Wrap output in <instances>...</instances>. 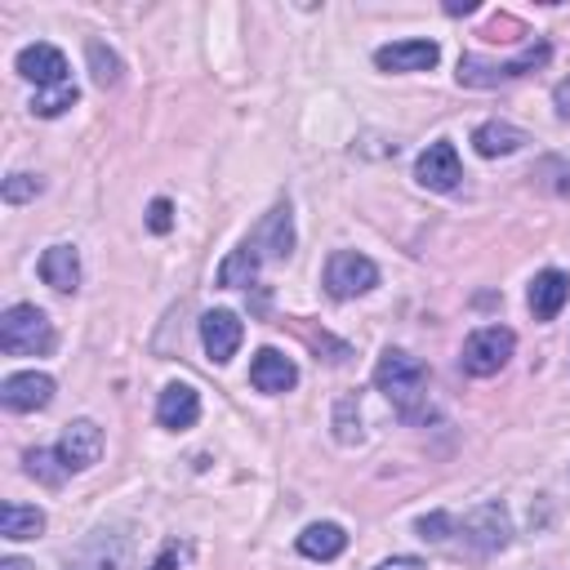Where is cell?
<instances>
[{
  "label": "cell",
  "instance_id": "6da1fadb",
  "mask_svg": "<svg viewBox=\"0 0 570 570\" xmlns=\"http://www.w3.org/2000/svg\"><path fill=\"white\" fill-rule=\"evenodd\" d=\"M374 387L405 414V419H428V370L419 356L387 347L374 365Z\"/></svg>",
  "mask_w": 570,
  "mask_h": 570
},
{
  "label": "cell",
  "instance_id": "7a4b0ae2",
  "mask_svg": "<svg viewBox=\"0 0 570 570\" xmlns=\"http://www.w3.org/2000/svg\"><path fill=\"white\" fill-rule=\"evenodd\" d=\"M0 347L9 356H49L53 352V321L36 303H13L0 316Z\"/></svg>",
  "mask_w": 570,
  "mask_h": 570
},
{
  "label": "cell",
  "instance_id": "3957f363",
  "mask_svg": "<svg viewBox=\"0 0 570 570\" xmlns=\"http://www.w3.org/2000/svg\"><path fill=\"white\" fill-rule=\"evenodd\" d=\"M548 40H534L521 58H512V62H481L476 53H463L459 58V85H468V89H494V85H508V80H521V76H530L534 67H543L548 62Z\"/></svg>",
  "mask_w": 570,
  "mask_h": 570
},
{
  "label": "cell",
  "instance_id": "277c9868",
  "mask_svg": "<svg viewBox=\"0 0 570 570\" xmlns=\"http://www.w3.org/2000/svg\"><path fill=\"white\" fill-rule=\"evenodd\" d=\"M454 534L472 548V552H499V548H508V539H512V521H508V508L503 503H476V508H468L463 517H454Z\"/></svg>",
  "mask_w": 570,
  "mask_h": 570
},
{
  "label": "cell",
  "instance_id": "5b68a950",
  "mask_svg": "<svg viewBox=\"0 0 570 570\" xmlns=\"http://www.w3.org/2000/svg\"><path fill=\"white\" fill-rule=\"evenodd\" d=\"M512 347H517V334L508 330V325H481V330H472L468 334V343H463V370L468 374H476V379H490V374H499L503 365H508V356H512Z\"/></svg>",
  "mask_w": 570,
  "mask_h": 570
},
{
  "label": "cell",
  "instance_id": "8992f818",
  "mask_svg": "<svg viewBox=\"0 0 570 570\" xmlns=\"http://www.w3.org/2000/svg\"><path fill=\"white\" fill-rule=\"evenodd\" d=\"M379 285V267L356 254V249H334L330 263H325V289L334 298H356V294H370Z\"/></svg>",
  "mask_w": 570,
  "mask_h": 570
},
{
  "label": "cell",
  "instance_id": "52a82bcc",
  "mask_svg": "<svg viewBox=\"0 0 570 570\" xmlns=\"http://www.w3.org/2000/svg\"><path fill=\"white\" fill-rule=\"evenodd\" d=\"M18 76L22 80H31L36 85V94H45V89H62V85H71V76H67V58H62V49H53V45H27L22 53H18Z\"/></svg>",
  "mask_w": 570,
  "mask_h": 570
},
{
  "label": "cell",
  "instance_id": "ba28073f",
  "mask_svg": "<svg viewBox=\"0 0 570 570\" xmlns=\"http://www.w3.org/2000/svg\"><path fill=\"white\" fill-rule=\"evenodd\" d=\"M53 450H58V459H62L67 472H85V468H94L98 454H102V428H98L94 419H76V423L62 428V436H58Z\"/></svg>",
  "mask_w": 570,
  "mask_h": 570
},
{
  "label": "cell",
  "instance_id": "9c48e42d",
  "mask_svg": "<svg viewBox=\"0 0 570 570\" xmlns=\"http://www.w3.org/2000/svg\"><path fill=\"white\" fill-rule=\"evenodd\" d=\"M0 401L4 410L13 414H31V410H45L53 401V379L45 370H18L0 383Z\"/></svg>",
  "mask_w": 570,
  "mask_h": 570
},
{
  "label": "cell",
  "instance_id": "30bf717a",
  "mask_svg": "<svg viewBox=\"0 0 570 570\" xmlns=\"http://www.w3.org/2000/svg\"><path fill=\"white\" fill-rule=\"evenodd\" d=\"M414 178L428 187V191H454L459 187V178H463V169H459V151H454V142H432L428 151H419V160H414Z\"/></svg>",
  "mask_w": 570,
  "mask_h": 570
},
{
  "label": "cell",
  "instance_id": "8fae6325",
  "mask_svg": "<svg viewBox=\"0 0 570 570\" xmlns=\"http://www.w3.org/2000/svg\"><path fill=\"white\" fill-rule=\"evenodd\" d=\"M240 338H245V325H240V316H236V312L214 307V312H205V316H200V343H205L209 361L227 365V361L236 356Z\"/></svg>",
  "mask_w": 570,
  "mask_h": 570
},
{
  "label": "cell",
  "instance_id": "7c38bea8",
  "mask_svg": "<svg viewBox=\"0 0 570 570\" xmlns=\"http://www.w3.org/2000/svg\"><path fill=\"white\" fill-rule=\"evenodd\" d=\"M436 58H441L436 40H396V45L374 49L379 71H428V67H436Z\"/></svg>",
  "mask_w": 570,
  "mask_h": 570
},
{
  "label": "cell",
  "instance_id": "4fadbf2b",
  "mask_svg": "<svg viewBox=\"0 0 570 570\" xmlns=\"http://www.w3.org/2000/svg\"><path fill=\"white\" fill-rule=\"evenodd\" d=\"M249 383L258 387V392H289L294 383H298V370H294V361L285 356V352H276V347H263L258 356H254V365H249Z\"/></svg>",
  "mask_w": 570,
  "mask_h": 570
},
{
  "label": "cell",
  "instance_id": "5bb4252c",
  "mask_svg": "<svg viewBox=\"0 0 570 570\" xmlns=\"http://www.w3.org/2000/svg\"><path fill=\"white\" fill-rule=\"evenodd\" d=\"M156 419H160V428H174V432L191 428V423L200 419V396H196V387H191V383H169V387L160 392V401H156Z\"/></svg>",
  "mask_w": 570,
  "mask_h": 570
},
{
  "label": "cell",
  "instance_id": "9a60e30c",
  "mask_svg": "<svg viewBox=\"0 0 570 570\" xmlns=\"http://www.w3.org/2000/svg\"><path fill=\"white\" fill-rule=\"evenodd\" d=\"M40 276H45L49 289L76 294L80 289V254H76V245H49L40 254Z\"/></svg>",
  "mask_w": 570,
  "mask_h": 570
},
{
  "label": "cell",
  "instance_id": "2e32d148",
  "mask_svg": "<svg viewBox=\"0 0 570 570\" xmlns=\"http://www.w3.org/2000/svg\"><path fill=\"white\" fill-rule=\"evenodd\" d=\"M566 298H570V276L566 272L548 267V272H539L530 281V312H534V321H552L566 307Z\"/></svg>",
  "mask_w": 570,
  "mask_h": 570
},
{
  "label": "cell",
  "instance_id": "e0dca14e",
  "mask_svg": "<svg viewBox=\"0 0 570 570\" xmlns=\"http://www.w3.org/2000/svg\"><path fill=\"white\" fill-rule=\"evenodd\" d=\"M254 245H258V254H272V258H289L294 254V214H289L285 200L272 205V214L263 218Z\"/></svg>",
  "mask_w": 570,
  "mask_h": 570
},
{
  "label": "cell",
  "instance_id": "ac0fdd59",
  "mask_svg": "<svg viewBox=\"0 0 570 570\" xmlns=\"http://www.w3.org/2000/svg\"><path fill=\"white\" fill-rule=\"evenodd\" d=\"M67 570H125V543L107 530H98L89 543H80V552L71 557Z\"/></svg>",
  "mask_w": 570,
  "mask_h": 570
},
{
  "label": "cell",
  "instance_id": "d6986e66",
  "mask_svg": "<svg viewBox=\"0 0 570 570\" xmlns=\"http://www.w3.org/2000/svg\"><path fill=\"white\" fill-rule=\"evenodd\" d=\"M530 138H525V129H517V125H508V120H485V125H476L472 129V147L481 151V156H512V151H521Z\"/></svg>",
  "mask_w": 570,
  "mask_h": 570
},
{
  "label": "cell",
  "instance_id": "ffe728a7",
  "mask_svg": "<svg viewBox=\"0 0 570 570\" xmlns=\"http://www.w3.org/2000/svg\"><path fill=\"white\" fill-rule=\"evenodd\" d=\"M343 548H347V534H343V525H334V521H312V525L298 534V552L312 557V561H334Z\"/></svg>",
  "mask_w": 570,
  "mask_h": 570
},
{
  "label": "cell",
  "instance_id": "44dd1931",
  "mask_svg": "<svg viewBox=\"0 0 570 570\" xmlns=\"http://www.w3.org/2000/svg\"><path fill=\"white\" fill-rule=\"evenodd\" d=\"M0 534L9 543L36 539V534H45V512L40 508H27V503H4L0 508Z\"/></svg>",
  "mask_w": 570,
  "mask_h": 570
},
{
  "label": "cell",
  "instance_id": "7402d4cb",
  "mask_svg": "<svg viewBox=\"0 0 570 570\" xmlns=\"http://www.w3.org/2000/svg\"><path fill=\"white\" fill-rule=\"evenodd\" d=\"M258 245L254 240H245V245H236L227 258H223V267H218V285H227V289H240V285H249L254 276H258Z\"/></svg>",
  "mask_w": 570,
  "mask_h": 570
},
{
  "label": "cell",
  "instance_id": "603a6c76",
  "mask_svg": "<svg viewBox=\"0 0 570 570\" xmlns=\"http://www.w3.org/2000/svg\"><path fill=\"white\" fill-rule=\"evenodd\" d=\"M89 71H94L98 89H116L120 85V58L102 40H89Z\"/></svg>",
  "mask_w": 570,
  "mask_h": 570
},
{
  "label": "cell",
  "instance_id": "cb8c5ba5",
  "mask_svg": "<svg viewBox=\"0 0 570 570\" xmlns=\"http://www.w3.org/2000/svg\"><path fill=\"white\" fill-rule=\"evenodd\" d=\"M76 98H80V89H76V85H62V89H45V94H36V98H31V111L49 120V116H62V111H67Z\"/></svg>",
  "mask_w": 570,
  "mask_h": 570
},
{
  "label": "cell",
  "instance_id": "d4e9b609",
  "mask_svg": "<svg viewBox=\"0 0 570 570\" xmlns=\"http://www.w3.org/2000/svg\"><path fill=\"white\" fill-rule=\"evenodd\" d=\"M27 472H31L36 481H45V485H58V481L67 476L58 450H31V454H27Z\"/></svg>",
  "mask_w": 570,
  "mask_h": 570
},
{
  "label": "cell",
  "instance_id": "484cf974",
  "mask_svg": "<svg viewBox=\"0 0 570 570\" xmlns=\"http://www.w3.org/2000/svg\"><path fill=\"white\" fill-rule=\"evenodd\" d=\"M352 414H361V405H356V396H343L338 410H334V436L343 445H356L361 441V423H352Z\"/></svg>",
  "mask_w": 570,
  "mask_h": 570
},
{
  "label": "cell",
  "instance_id": "4316f807",
  "mask_svg": "<svg viewBox=\"0 0 570 570\" xmlns=\"http://www.w3.org/2000/svg\"><path fill=\"white\" fill-rule=\"evenodd\" d=\"M40 187H45V183H40L36 174H9V178H4V200H9V205H27V200L40 196Z\"/></svg>",
  "mask_w": 570,
  "mask_h": 570
},
{
  "label": "cell",
  "instance_id": "83f0119b",
  "mask_svg": "<svg viewBox=\"0 0 570 570\" xmlns=\"http://www.w3.org/2000/svg\"><path fill=\"white\" fill-rule=\"evenodd\" d=\"M147 227H151L156 236H165V232L174 227V205H169L165 196H156V200L147 205Z\"/></svg>",
  "mask_w": 570,
  "mask_h": 570
},
{
  "label": "cell",
  "instance_id": "f1b7e54d",
  "mask_svg": "<svg viewBox=\"0 0 570 570\" xmlns=\"http://www.w3.org/2000/svg\"><path fill=\"white\" fill-rule=\"evenodd\" d=\"M178 561H183V548H178V543H169V548L151 561V570H178Z\"/></svg>",
  "mask_w": 570,
  "mask_h": 570
},
{
  "label": "cell",
  "instance_id": "f546056e",
  "mask_svg": "<svg viewBox=\"0 0 570 570\" xmlns=\"http://www.w3.org/2000/svg\"><path fill=\"white\" fill-rule=\"evenodd\" d=\"M374 570H423V561H419V557H387V561H379Z\"/></svg>",
  "mask_w": 570,
  "mask_h": 570
},
{
  "label": "cell",
  "instance_id": "4dcf8cb0",
  "mask_svg": "<svg viewBox=\"0 0 570 570\" xmlns=\"http://www.w3.org/2000/svg\"><path fill=\"white\" fill-rule=\"evenodd\" d=\"M4 570H31V566H27V561H18V557H9V561H4Z\"/></svg>",
  "mask_w": 570,
  "mask_h": 570
}]
</instances>
